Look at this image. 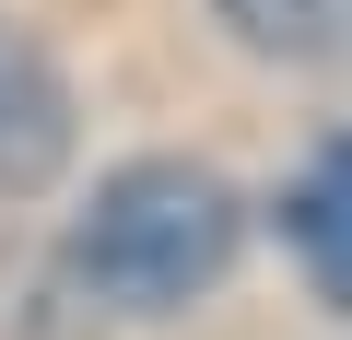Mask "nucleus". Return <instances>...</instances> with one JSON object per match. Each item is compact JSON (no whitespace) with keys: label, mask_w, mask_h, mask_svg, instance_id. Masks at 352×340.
I'll use <instances>...</instances> for the list:
<instances>
[{"label":"nucleus","mask_w":352,"mask_h":340,"mask_svg":"<svg viewBox=\"0 0 352 340\" xmlns=\"http://www.w3.org/2000/svg\"><path fill=\"white\" fill-rule=\"evenodd\" d=\"M235 247H247V212H235V188L212 177V164H188V152L118 164V177L94 188V212L71 223V270H82V293L118 305V317L200 305V293L235 270Z\"/></svg>","instance_id":"1"},{"label":"nucleus","mask_w":352,"mask_h":340,"mask_svg":"<svg viewBox=\"0 0 352 340\" xmlns=\"http://www.w3.org/2000/svg\"><path fill=\"white\" fill-rule=\"evenodd\" d=\"M282 235H294V258H305V282L329 293V305H352V129L294 177V200H282Z\"/></svg>","instance_id":"3"},{"label":"nucleus","mask_w":352,"mask_h":340,"mask_svg":"<svg viewBox=\"0 0 352 340\" xmlns=\"http://www.w3.org/2000/svg\"><path fill=\"white\" fill-rule=\"evenodd\" d=\"M212 12H223L258 59H294V71H352V0H212Z\"/></svg>","instance_id":"4"},{"label":"nucleus","mask_w":352,"mask_h":340,"mask_svg":"<svg viewBox=\"0 0 352 340\" xmlns=\"http://www.w3.org/2000/svg\"><path fill=\"white\" fill-rule=\"evenodd\" d=\"M59 164H71V82L24 24H0V200L59 188Z\"/></svg>","instance_id":"2"}]
</instances>
